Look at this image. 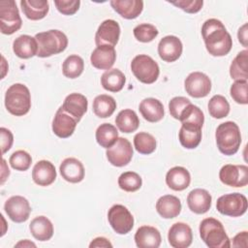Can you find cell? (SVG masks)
Here are the masks:
<instances>
[{"instance_id":"836d02e7","label":"cell","mask_w":248,"mask_h":248,"mask_svg":"<svg viewBox=\"0 0 248 248\" xmlns=\"http://www.w3.org/2000/svg\"><path fill=\"white\" fill-rule=\"evenodd\" d=\"M93 112L100 118H107L112 115L116 108L115 100L107 94H101L95 97L93 101Z\"/></svg>"},{"instance_id":"f6af8a7d","label":"cell","mask_w":248,"mask_h":248,"mask_svg":"<svg viewBox=\"0 0 248 248\" xmlns=\"http://www.w3.org/2000/svg\"><path fill=\"white\" fill-rule=\"evenodd\" d=\"M191 104V101L185 97L179 96V97H174L172 98L170 103H169V110L170 115L175 118V119H179L181 112L183 111V109Z\"/></svg>"},{"instance_id":"c3c4849f","label":"cell","mask_w":248,"mask_h":248,"mask_svg":"<svg viewBox=\"0 0 248 248\" xmlns=\"http://www.w3.org/2000/svg\"><path fill=\"white\" fill-rule=\"evenodd\" d=\"M0 135H1V149L2 154H5L7 151H9L13 145L14 142V136L12 132L4 127L0 128Z\"/></svg>"},{"instance_id":"277c9868","label":"cell","mask_w":248,"mask_h":248,"mask_svg":"<svg viewBox=\"0 0 248 248\" xmlns=\"http://www.w3.org/2000/svg\"><path fill=\"white\" fill-rule=\"evenodd\" d=\"M5 107L13 115H25L31 108V95L28 87L22 83L11 85L5 94Z\"/></svg>"},{"instance_id":"2e32d148","label":"cell","mask_w":248,"mask_h":248,"mask_svg":"<svg viewBox=\"0 0 248 248\" xmlns=\"http://www.w3.org/2000/svg\"><path fill=\"white\" fill-rule=\"evenodd\" d=\"M168 240L173 248H187L193 240L192 230L185 223H174L169 230Z\"/></svg>"},{"instance_id":"b9f144b4","label":"cell","mask_w":248,"mask_h":248,"mask_svg":"<svg viewBox=\"0 0 248 248\" xmlns=\"http://www.w3.org/2000/svg\"><path fill=\"white\" fill-rule=\"evenodd\" d=\"M9 163L14 170H19V171H25L30 168L32 163V158L28 152L24 150H16L11 155L9 159Z\"/></svg>"},{"instance_id":"74e56055","label":"cell","mask_w":248,"mask_h":248,"mask_svg":"<svg viewBox=\"0 0 248 248\" xmlns=\"http://www.w3.org/2000/svg\"><path fill=\"white\" fill-rule=\"evenodd\" d=\"M134 146L139 153L148 155L155 151L156 140L151 134L140 132L134 137Z\"/></svg>"},{"instance_id":"e0dca14e","label":"cell","mask_w":248,"mask_h":248,"mask_svg":"<svg viewBox=\"0 0 248 248\" xmlns=\"http://www.w3.org/2000/svg\"><path fill=\"white\" fill-rule=\"evenodd\" d=\"M78 121L65 112L60 107L52 120V132L61 139H67L71 137L76 129Z\"/></svg>"},{"instance_id":"ba28073f","label":"cell","mask_w":248,"mask_h":248,"mask_svg":"<svg viewBox=\"0 0 248 248\" xmlns=\"http://www.w3.org/2000/svg\"><path fill=\"white\" fill-rule=\"evenodd\" d=\"M247 199L240 193L225 194L216 202L217 210L230 217H239L247 210Z\"/></svg>"},{"instance_id":"8992f818","label":"cell","mask_w":248,"mask_h":248,"mask_svg":"<svg viewBox=\"0 0 248 248\" xmlns=\"http://www.w3.org/2000/svg\"><path fill=\"white\" fill-rule=\"evenodd\" d=\"M131 70L134 76L145 84L155 82L160 74L157 62L146 54H139L134 57L131 62Z\"/></svg>"},{"instance_id":"5bb4252c","label":"cell","mask_w":248,"mask_h":248,"mask_svg":"<svg viewBox=\"0 0 248 248\" xmlns=\"http://www.w3.org/2000/svg\"><path fill=\"white\" fill-rule=\"evenodd\" d=\"M120 36V26L113 19L104 20L95 35L96 46H115Z\"/></svg>"},{"instance_id":"7a4b0ae2","label":"cell","mask_w":248,"mask_h":248,"mask_svg":"<svg viewBox=\"0 0 248 248\" xmlns=\"http://www.w3.org/2000/svg\"><path fill=\"white\" fill-rule=\"evenodd\" d=\"M216 144L219 151L227 156L235 154L241 143L239 127L232 121L221 123L215 132Z\"/></svg>"},{"instance_id":"681fc988","label":"cell","mask_w":248,"mask_h":248,"mask_svg":"<svg viewBox=\"0 0 248 248\" xmlns=\"http://www.w3.org/2000/svg\"><path fill=\"white\" fill-rule=\"evenodd\" d=\"M248 232L246 231L237 233L232 238V246L233 247H247L248 245Z\"/></svg>"},{"instance_id":"3957f363","label":"cell","mask_w":248,"mask_h":248,"mask_svg":"<svg viewBox=\"0 0 248 248\" xmlns=\"http://www.w3.org/2000/svg\"><path fill=\"white\" fill-rule=\"evenodd\" d=\"M38 43L37 56L41 58L49 57L64 51L68 46L67 36L60 30L51 29L35 35Z\"/></svg>"},{"instance_id":"d4e9b609","label":"cell","mask_w":248,"mask_h":248,"mask_svg":"<svg viewBox=\"0 0 248 248\" xmlns=\"http://www.w3.org/2000/svg\"><path fill=\"white\" fill-rule=\"evenodd\" d=\"M156 210L162 218H175L181 211L180 200L172 195L162 196L156 202Z\"/></svg>"},{"instance_id":"cb8c5ba5","label":"cell","mask_w":248,"mask_h":248,"mask_svg":"<svg viewBox=\"0 0 248 248\" xmlns=\"http://www.w3.org/2000/svg\"><path fill=\"white\" fill-rule=\"evenodd\" d=\"M113 10L126 19L138 17L143 10V2L140 0H111Z\"/></svg>"},{"instance_id":"83f0119b","label":"cell","mask_w":248,"mask_h":248,"mask_svg":"<svg viewBox=\"0 0 248 248\" xmlns=\"http://www.w3.org/2000/svg\"><path fill=\"white\" fill-rule=\"evenodd\" d=\"M13 50L17 57L28 59L37 55L38 43L35 37L33 38L29 35H21L14 41Z\"/></svg>"},{"instance_id":"52a82bcc","label":"cell","mask_w":248,"mask_h":248,"mask_svg":"<svg viewBox=\"0 0 248 248\" xmlns=\"http://www.w3.org/2000/svg\"><path fill=\"white\" fill-rule=\"evenodd\" d=\"M22 24L18 9L14 0L0 1V30L5 35H12Z\"/></svg>"},{"instance_id":"1f68e13d","label":"cell","mask_w":248,"mask_h":248,"mask_svg":"<svg viewBox=\"0 0 248 248\" xmlns=\"http://www.w3.org/2000/svg\"><path fill=\"white\" fill-rule=\"evenodd\" d=\"M126 82L124 74L118 69L107 70L101 77V84L104 89L110 92H119Z\"/></svg>"},{"instance_id":"9a60e30c","label":"cell","mask_w":248,"mask_h":248,"mask_svg":"<svg viewBox=\"0 0 248 248\" xmlns=\"http://www.w3.org/2000/svg\"><path fill=\"white\" fill-rule=\"evenodd\" d=\"M183 46L176 36L169 35L161 39L158 44V54L165 62H174L182 54Z\"/></svg>"},{"instance_id":"484cf974","label":"cell","mask_w":248,"mask_h":248,"mask_svg":"<svg viewBox=\"0 0 248 248\" xmlns=\"http://www.w3.org/2000/svg\"><path fill=\"white\" fill-rule=\"evenodd\" d=\"M191 182L190 172L183 167H173L166 174L167 185L174 191H183Z\"/></svg>"},{"instance_id":"7402d4cb","label":"cell","mask_w":248,"mask_h":248,"mask_svg":"<svg viewBox=\"0 0 248 248\" xmlns=\"http://www.w3.org/2000/svg\"><path fill=\"white\" fill-rule=\"evenodd\" d=\"M32 179L39 186H48L56 179V170L52 163L41 160L33 168Z\"/></svg>"},{"instance_id":"d590c367","label":"cell","mask_w":248,"mask_h":248,"mask_svg":"<svg viewBox=\"0 0 248 248\" xmlns=\"http://www.w3.org/2000/svg\"><path fill=\"white\" fill-rule=\"evenodd\" d=\"M248 50L244 49L237 53L230 66V76L234 80H247Z\"/></svg>"},{"instance_id":"ac0fdd59","label":"cell","mask_w":248,"mask_h":248,"mask_svg":"<svg viewBox=\"0 0 248 248\" xmlns=\"http://www.w3.org/2000/svg\"><path fill=\"white\" fill-rule=\"evenodd\" d=\"M211 195L208 191L202 188L192 190L187 196L189 209L196 214L206 213L211 207Z\"/></svg>"},{"instance_id":"4dcf8cb0","label":"cell","mask_w":248,"mask_h":248,"mask_svg":"<svg viewBox=\"0 0 248 248\" xmlns=\"http://www.w3.org/2000/svg\"><path fill=\"white\" fill-rule=\"evenodd\" d=\"M178 139L183 147L194 149L202 140V127L192 124H182L178 133Z\"/></svg>"},{"instance_id":"4316f807","label":"cell","mask_w":248,"mask_h":248,"mask_svg":"<svg viewBox=\"0 0 248 248\" xmlns=\"http://www.w3.org/2000/svg\"><path fill=\"white\" fill-rule=\"evenodd\" d=\"M140 114L148 122H158L165 114L163 104L155 98H145L143 99L139 107Z\"/></svg>"},{"instance_id":"bcb514c9","label":"cell","mask_w":248,"mask_h":248,"mask_svg":"<svg viewBox=\"0 0 248 248\" xmlns=\"http://www.w3.org/2000/svg\"><path fill=\"white\" fill-rule=\"evenodd\" d=\"M54 5L59 13L65 16H72L76 14L80 5L79 0H55Z\"/></svg>"},{"instance_id":"e575fe53","label":"cell","mask_w":248,"mask_h":248,"mask_svg":"<svg viewBox=\"0 0 248 248\" xmlns=\"http://www.w3.org/2000/svg\"><path fill=\"white\" fill-rule=\"evenodd\" d=\"M96 140L104 148L111 147L118 139V132L115 126L109 123L101 124L96 130Z\"/></svg>"},{"instance_id":"ab89813d","label":"cell","mask_w":248,"mask_h":248,"mask_svg":"<svg viewBox=\"0 0 248 248\" xmlns=\"http://www.w3.org/2000/svg\"><path fill=\"white\" fill-rule=\"evenodd\" d=\"M178 120L181 122V124H192L202 128L204 115L199 107L191 103L183 109Z\"/></svg>"},{"instance_id":"f546056e","label":"cell","mask_w":248,"mask_h":248,"mask_svg":"<svg viewBox=\"0 0 248 248\" xmlns=\"http://www.w3.org/2000/svg\"><path fill=\"white\" fill-rule=\"evenodd\" d=\"M29 230L39 241L49 240L53 235V225L46 216L35 217L29 225Z\"/></svg>"},{"instance_id":"f5cc1de1","label":"cell","mask_w":248,"mask_h":248,"mask_svg":"<svg viewBox=\"0 0 248 248\" xmlns=\"http://www.w3.org/2000/svg\"><path fill=\"white\" fill-rule=\"evenodd\" d=\"M10 175V170L6 164L5 159H2V171H1V184L5 182V180L9 177Z\"/></svg>"},{"instance_id":"d6986e66","label":"cell","mask_w":248,"mask_h":248,"mask_svg":"<svg viewBox=\"0 0 248 248\" xmlns=\"http://www.w3.org/2000/svg\"><path fill=\"white\" fill-rule=\"evenodd\" d=\"M116 60V51L110 46H99L91 53L90 62L99 70H109Z\"/></svg>"},{"instance_id":"f35d334b","label":"cell","mask_w":248,"mask_h":248,"mask_svg":"<svg viewBox=\"0 0 248 248\" xmlns=\"http://www.w3.org/2000/svg\"><path fill=\"white\" fill-rule=\"evenodd\" d=\"M209 114L216 119L228 116L230 112V104L222 95H214L208 102Z\"/></svg>"},{"instance_id":"8fae6325","label":"cell","mask_w":248,"mask_h":248,"mask_svg":"<svg viewBox=\"0 0 248 248\" xmlns=\"http://www.w3.org/2000/svg\"><path fill=\"white\" fill-rule=\"evenodd\" d=\"M221 182L231 187H244L248 184V167L245 165H225L219 171Z\"/></svg>"},{"instance_id":"7dc6e473","label":"cell","mask_w":248,"mask_h":248,"mask_svg":"<svg viewBox=\"0 0 248 248\" xmlns=\"http://www.w3.org/2000/svg\"><path fill=\"white\" fill-rule=\"evenodd\" d=\"M170 3L189 14H196L200 12L203 5L202 0H178L170 1Z\"/></svg>"},{"instance_id":"d6a6232c","label":"cell","mask_w":248,"mask_h":248,"mask_svg":"<svg viewBox=\"0 0 248 248\" xmlns=\"http://www.w3.org/2000/svg\"><path fill=\"white\" fill-rule=\"evenodd\" d=\"M115 124L122 133H133L140 126V119L133 109H123L115 117Z\"/></svg>"},{"instance_id":"44dd1931","label":"cell","mask_w":248,"mask_h":248,"mask_svg":"<svg viewBox=\"0 0 248 248\" xmlns=\"http://www.w3.org/2000/svg\"><path fill=\"white\" fill-rule=\"evenodd\" d=\"M61 176L70 183H78L84 178V167L76 158H66L59 167Z\"/></svg>"},{"instance_id":"ffe728a7","label":"cell","mask_w":248,"mask_h":248,"mask_svg":"<svg viewBox=\"0 0 248 248\" xmlns=\"http://www.w3.org/2000/svg\"><path fill=\"white\" fill-rule=\"evenodd\" d=\"M88 101L86 97L79 93L69 94L61 106L62 109L69 115L74 117L78 122L81 119L83 114L87 111Z\"/></svg>"},{"instance_id":"7c38bea8","label":"cell","mask_w":248,"mask_h":248,"mask_svg":"<svg viewBox=\"0 0 248 248\" xmlns=\"http://www.w3.org/2000/svg\"><path fill=\"white\" fill-rule=\"evenodd\" d=\"M184 87L191 97L203 98L207 96L211 90V80L202 72H193L185 78Z\"/></svg>"},{"instance_id":"ee69618b","label":"cell","mask_w":248,"mask_h":248,"mask_svg":"<svg viewBox=\"0 0 248 248\" xmlns=\"http://www.w3.org/2000/svg\"><path fill=\"white\" fill-rule=\"evenodd\" d=\"M247 87H248L247 80H235L232 84L230 89V94L232 100L237 104L247 105L248 104Z\"/></svg>"},{"instance_id":"f1b7e54d","label":"cell","mask_w":248,"mask_h":248,"mask_svg":"<svg viewBox=\"0 0 248 248\" xmlns=\"http://www.w3.org/2000/svg\"><path fill=\"white\" fill-rule=\"evenodd\" d=\"M20 7L24 16L31 20L43 19L49 10L48 2L46 0H21Z\"/></svg>"},{"instance_id":"816d5d0a","label":"cell","mask_w":248,"mask_h":248,"mask_svg":"<svg viewBox=\"0 0 248 248\" xmlns=\"http://www.w3.org/2000/svg\"><path fill=\"white\" fill-rule=\"evenodd\" d=\"M90 248H95V247H112V244L109 242L108 239L106 237H96L94 238L91 243L89 244Z\"/></svg>"},{"instance_id":"30bf717a","label":"cell","mask_w":248,"mask_h":248,"mask_svg":"<svg viewBox=\"0 0 248 248\" xmlns=\"http://www.w3.org/2000/svg\"><path fill=\"white\" fill-rule=\"evenodd\" d=\"M134 151L131 142L125 138H118L115 143L107 149L106 155L108 162L114 167L128 165L133 157Z\"/></svg>"},{"instance_id":"db71d44e","label":"cell","mask_w":248,"mask_h":248,"mask_svg":"<svg viewBox=\"0 0 248 248\" xmlns=\"http://www.w3.org/2000/svg\"><path fill=\"white\" fill-rule=\"evenodd\" d=\"M15 247H36V244L31 242L28 239H24V240H21L18 243H16L15 245Z\"/></svg>"},{"instance_id":"9c48e42d","label":"cell","mask_w":248,"mask_h":248,"mask_svg":"<svg viewBox=\"0 0 248 248\" xmlns=\"http://www.w3.org/2000/svg\"><path fill=\"white\" fill-rule=\"evenodd\" d=\"M108 220L113 231L118 234H127L134 227L132 213L122 204H114L108 209Z\"/></svg>"},{"instance_id":"4fadbf2b","label":"cell","mask_w":248,"mask_h":248,"mask_svg":"<svg viewBox=\"0 0 248 248\" xmlns=\"http://www.w3.org/2000/svg\"><path fill=\"white\" fill-rule=\"evenodd\" d=\"M4 210L12 221L22 223L28 220L32 209L29 202L24 197L13 196L6 201Z\"/></svg>"},{"instance_id":"8d00e7d4","label":"cell","mask_w":248,"mask_h":248,"mask_svg":"<svg viewBox=\"0 0 248 248\" xmlns=\"http://www.w3.org/2000/svg\"><path fill=\"white\" fill-rule=\"evenodd\" d=\"M84 69L83 59L77 55L72 54L68 56L62 65V73L68 78H78Z\"/></svg>"},{"instance_id":"7bdbcfd3","label":"cell","mask_w":248,"mask_h":248,"mask_svg":"<svg viewBox=\"0 0 248 248\" xmlns=\"http://www.w3.org/2000/svg\"><path fill=\"white\" fill-rule=\"evenodd\" d=\"M135 38L141 43H149L158 36V29L150 23H140L133 30Z\"/></svg>"},{"instance_id":"5b68a950","label":"cell","mask_w":248,"mask_h":248,"mask_svg":"<svg viewBox=\"0 0 248 248\" xmlns=\"http://www.w3.org/2000/svg\"><path fill=\"white\" fill-rule=\"evenodd\" d=\"M200 235L202 240L210 248L231 247L230 238L224 226L215 218H205L200 224Z\"/></svg>"},{"instance_id":"6da1fadb","label":"cell","mask_w":248,"mask_h":248,"mask_svg":"<svg viewBox=\"0 0 248 248\" xmlns=\"http://www.w3.org/2000/svg\"><path fill=\"white\" fill-rule=\"evenodd\" d=\"M202 35L206 50L212 56H225L232 46V40L225 25L216 18L204 21L202 27Z\"/></svg>"},{"instance_id":"603a6c76","label":"cell","mask_w":248,"mask_h":248,"mask_svg":"<svg viewBox=\"0 0 248 248\" xmlns=\"http://www.w3.org/2000/svg\"><path fill=\"white\" fill-rule=\"evenodd\" d=\"M161 240V233L155 227L141 226L135 233V242L139 248H158Z\"/></svg>"},{"instance_id":"60d3db41","label":"cell","mask_w":248,"mask_h":248,"mask_svg":"<svg viewBox=\"0 0 248 248\" xmlns=\"http://www.w3.org/2000/svg\"><path fill=\"white\" fill-rule=\"evenodd\" d=\"M142 184L141 177L135 171H125L118 177V186L126 192H136Z\"/></svg>"},{"instance_id":"f907efd6","label":"cell","mask_w":248,"mask_h":248,"mask_svg":"<svg viewBox=\"0 0 248 248\" xmlns=\"http://www.w3.org/2000/svg\"><path fill=\"white\" fill-rule=\"evenodd\" d=\"M247 33H248V31H247V23H244V24L238 29L237 38H238L239 43H240L243 46H245V47H247V46H248V44H247V42H248Z\"/></svg>"}]
</instances>
